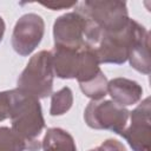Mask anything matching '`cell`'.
<instances>
[{"instance_id":"obj_1","label":"cell","mask_w":151,"mask_h":151,"mask_svg":"<svg viewBox=\"0 0 151 151\" xmlns=\"http://www.w3.org/2000/svg\"><path fill=\"white\" fill-rule=\"evenodd\" d=\"M9 118L12 130L26 142L27 150L38 151L41 147L38 137L45 127V119L39 99L19 88L11 90Z\"/></svg>"},{"instance_id":"obj_2","label":"cell","mask_w":151,"mask_h":151,"mask_svg":"<svg viewBox=\"0 0 151 151\" xmlns=\"http://www.w3.org/2000/svg\"><path fill=\"white\" fill-rule=\"evenodd\" d=\"M76 12L84 18L85 29L104 33L122 32L131 20L126 2L117 0H85Z\"/></svg>"},{"instance_id":"obj_3","label":"cell","mask_w":151,"mask_h":151,"mask_svg":"<svg viewBox=\"0 0 151 151\" xmlns=\"http://www.w3.org/2000/svg\"><path fill=\"white\" fill-rule=\"evenodd\" d=\"M53 79L51 52L40 51L29 59L19 76L17 88L38 99L46 98L52 94Z\"/></svg>"},{"instance_id":"obj_4","label":"cell","mask_w":151,"mask_h":151,"mask_svg":"<svg viewBox=\"0 0 151 151\" xmlns=\"http://www.w3.org/2000/svg\"><path fill=\"white\" fill-rule=\"evenodd\" d=\"M130 111L112 100H91L85 109V123L96 130H110L122 134L127 126Z\"/></svg>"},{"instance_id":"obj_5","label":"cell","mask_w":151,"mask_h":151,"mask_svg":"<svg viewBox=\"0 0 151 151\" xmlns=\"http://www.w3.org/2000/svg\"><path fill=\"white\" fill-rule=\"evenodd\" d=\"M151 103L145 98L130 112V123L120 134L133 151H151Z\"/></svg>"},{"instance_id":"obj_6","label":"cell","mask_w":151,"mask_h":151,"mask_svg":"<svg viewBox=\"0 0 151 151\" xmlns=\"http://www.w3.org/2000/svg\"><path fill=\"white\" fill-rule=\"evenodd\" d=\"M45 33L44 19L35 13H27L15 22L12 34L14 51L22 55H29L40 44Z\"/></svg>"},{"instance_id":"obj_7","label":"cell","mask_w":151,"mask_h":151,"mask_svg":"<svg viewBox=\"0 0 151 151\" xmlns=\"http://www.w3.org/2000/svg\"><path fill=\"white\" fill-rule=\"evenodd\" d=\"M85 21L76 11L60 15L53 25L54 46L79 50L85 45Z\"/></svg>"},{"instance_id":"obj_8","label":"cell","mask_w":151,"mask_h":151,"mask_svg":"<svg viewBox=\"0 0 151 151\" xmlns=\"http://www.w3.org/2000/svg\"><path fill=\"white\" fill-rule=\"evenodd\" d=\"M127 60L140 73L150 74V33L140 24L136 22L133 38L129 47Z\"/></svg>"},{"instance_id":"obj_9","label":"cell","mask_w":151,"mask_h":151,"mask_svg":"<svg viewBox=\"0 0 151 151\" xmlns=\"http://www.w3.org/2000/svg\"><path fill=\"white\" fill-rule=\"evenodd\" d=\"M81 48L73 50L54 46L50 51L54 76L61 79H76L81 61Z\"/></svg>"},{"instance_id":"obj_10","label":"cell","mask_w":151,"mask_h":151,"mask_svg":"<svg viewBox=\"0 0 151 151\" xmlns=\"http://www.w3.org/2000/svg\"><path fill=\"white\" fill-rule=\"evenodd\" d=\"M107 93L111 96L112 101L125 107L137 104L142 99V86L131 79L113 78L107 83Z\"/></svg>"},{"instance_id":"obj_11","label":"cell","mask_w":151,"mask_h":151,"mask_svg":"<svg viewBox=\"0 0 151 151\" xmlns=\"http://www.w3.org/2000/svg\"><path fill=\"white\" fill-rule=\"evenodd\" d=\"M44 151H77L73 137L60 127H51L41 140Z\"/></svg>"},{"instance_id":"obj_12","label":"cell","mask_w":151,"mask_h":151,"mask_svg":"<svg viewBox=\"0 0 151 151\" xmlns=\"http://www.w3.org/2000/svg\"><path fill=\"white\" fill-rule=\"evenodd\" d=\"M73 104V93L70 87L65 86L51 94V116H61L66 113Z\"/></svg>"},{"instance_id":"obj_13","label":"cell","mask_w":151,"mask_h":151,"mask_svg":"<svg viewBox=\"0 0 151 151\" xmlns=\"http://www.w3.org/2000/svg\"><path fill=\"white\" fill-rule=\"evenodd\" d=\"M107 83L105 74L100 71L94 79L79 84V86L81 92L91 100H101L107 94Z\"/></svg>"},{"instance_id":"obj_14","label":"cell","mask_w":151,"mask_h":151,"mask_svg":"<svg viewBox=\"0 0 151 151\" xmlns=\"http://www.w3.org/2000/svg\"><path fill=\"white\" fill-rule=\"evenodd\" d=\"M26 142L12 130V127L0 126V151H25Z\"/></svg>"},{"instance_id":"obj_15","label":"cell","mask_w":151,"mask_h":151,"mask_svg":"<svg viewBox=\"0 0 151 151\" xmlns=\"http://www.w3.org/2000/svg\"><path fill=\"white\" fill-rule=\"evenodd\" d=\"M11 111V90L0 92V122L9 118Z\"/></svg>"},{"instance_id":"obj_16","label":"cell","mask_w":151,"mask_h":151,"mask_svg":"<svg viewBox=\"0 0 151 151\" xmlns=\"http://www.w3.org/2000/svg\"><path fill=\"white\" fill-rule=\"evenodd\" d=\"M99 151H126L125 146L117 139H106L98 146Z\"/></svg>"},{"instance_id":"obj_17","label":"cell","mask_w":151,"mask_h":151,"mask_svg":"<svg viewBox=\"0 0 151 151\" xmlns=\"http://www.w3.org/2000/svg\"><path fill=\"white\" fill-rule=\"evenodd\" d=\"M42 6L51 8L53 11H59V9H65V8H70L77 5V1L73 2H47V4H41Z\"/></svg>"},{"instance_id":"obj_18","label":"cell","mask_w":151,"mask_h":151,"mask_svg":"<svg viewBox=\"0 0 151 151\" xmlns=\"http://www.w3.org/2000/svg\"><path fill=\"white\" fill-rule=\"evenodd\" d=\"M5 28H6V26H5V21H4V19H2L1 17H0V42H1L2 38H4Z\"/></svg>"},{"instance_id":"obj_19","label":"cell","mask_w":151,"mask_h":151,"mask_svg":"<svg viewBox=\"0 0 151 151\" xmlns=\"http://www.w3.org/2000/svg\"><path fill=\"white\" fill-rule=\"evenodd\" d=\"M88 151H99V149H98V146H97V147H94V149H91V150H88Z\"/></svg>"}]
</instances>
